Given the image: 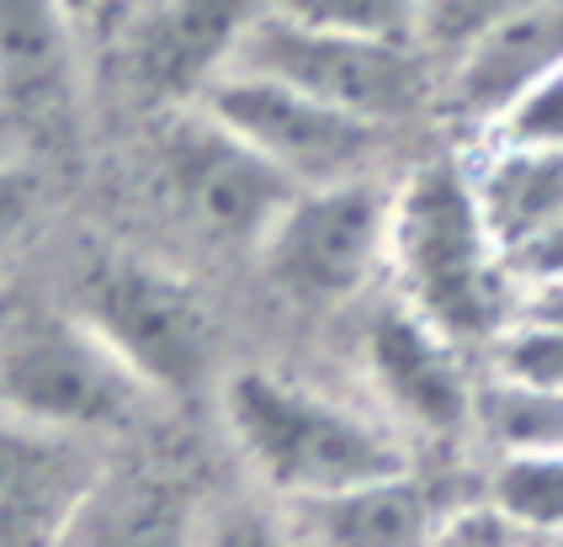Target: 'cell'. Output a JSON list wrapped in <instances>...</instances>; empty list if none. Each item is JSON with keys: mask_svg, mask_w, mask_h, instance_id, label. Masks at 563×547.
<instances>
[{"mask_svg": "<svg viewBox=\"0 0 563 547\" xmlns=\"http://www.w3.org/2000/svg\"><path fill=\"white\" fill-rule=\"evenodd\" d=\"M37 197H43V187L27 165H0V266L27 239L32 219H37Z\"/></svg>", "mask_w": 563, "mask_h": 547, "instance_id": "cb8c5ba5", "label": "cell"}, {"mask_svg": "<svg viewBox=\"0 0 563 547\" xmlns=\"http://www.w3.org/2000/svg\"><path fill=\"white\" fill-rule=\"evenodd\" d=\"M489 511L521 537H563V451H500Z\"/></svg>", "mask_w": 563, "mask_h": 547, "instance_id": "e0dca14e", "label": "cell"}, {"mask_svg": "<svg viewBox=\"0 0 563 547\" xmlns=\"http://www.w3.org/2000/svg\"><path fill=\"white\" fill-rule=\"evenodd\" d=\"M197 107L208 118H219L240 144H251L255 155L272 165L282 181H292L298 192L373 176L383 138H388L383 123L351 118L341 107H324V101L303 97L292 86L240 75V69H223Z\"/></svg>", "mask_w": 563, "mask_h": 547, "instance_id": "52a82bcc", "label": "cell"}, {"mask_svg": "<svg viewBox=\"0 0 563 547\" xmlns=\"http://www.w3.org/2000/svg\"><path fill=\"white\" fill-rule=\"evenodd\" d=\"M510 324L563 330V277H548V282H527V288H516V320Z\"/></svg>", "mask_w": 563, "mask_h": 547, "instance_id": "484cf974", "label": "cell"}, {"mask_svg": "<svg viewBox=\"0 0 563 547\" xmlns=\"http://www.w3.org/2000/svg\"><path fill=\"white\" fill-rule=\"evenodd\" d=\"M229 69L292 86L303 97L341 107L351 118L383 123V129L405 123L409 112H420V101L431 97V59L415 43L309 27V22L277 16L266 5L240 33Z\"/></svg>", "mask_w": 563, "mask_h": 547, "instance_id": "3957f363", "label": "cell"}, {"mask_svg": "<svg viewBox=\"0 0 563 547\" xmlns=\"http://www.w3.org/2000/svg\"><path fill=\"white\" fill-rule=\"evenodd\" d=\"M489 378L532 393H563V330L510 324L489 346Z\"/></svg>", "mask_w": 563, "mask_h": 547, "instance_id": "ffe728a7", "label": "cell"}, {"mask_svg": "<svg viewBox=\"0 0 563 547\" xmlns=\"http://www.w3.org/2000/svg\"><path fill=\"white\" fill-rule=\"evenodd\" d=\"M362 372L373 383L383 420L399 436H426V442H452L468 425H478V393L468 351L446 341L437 324L409 314L399 298L373 309L362 330Z\"/></svg>", "mask_w": 563, "mask_h": 547, "instance_id": "9c48e42d", "label": "cell"}, {"mask_svg": "<svg viewBox=\"0 0 563 547\" xmlns=\"http://www.w3.org/2000/svg\"><path fill=\"white\" fill-rule=\"evenodd\" d=\"M394 298L463 351L495 346L516 320V277L478 208L463 155H431L388 192Z\"/></svg>", "mask_w": 563, "mask_h": 547, "instance_id": "6da1fadb", "label": "cell"}, {"mask_svg": "<svg viewBox=\"0 0 563 547\" xmlns=\"http://www.w3.org/2000/svg\"><path fill=\"white\" fill-rule=\"evenodd\" d=\"M484 138H505V144H532V149H563V65L537 80L527 97L505 112Z\"/></svg>", "mask_w": 563, "mask_h": 547, "instance_id": "7402d4cb", "label": "cell"}, {"mask_svg": "<svg viewBox=\"0 0 563 547\" xmlns=\"http://www.w3.org/2000/svg\"><path fill=\"white\" fill-rule=\"evenodd\" d=\"M298 511L319 547H431L452 526L457 505H446L441 489H431L415 468H399Z\"/></svg>", "mask_w": 563, "mask_h": 547, "instance_id": "4fadbf2b", "label": "cell"}, {"mask_svg": "<svg viewBox=\"0 0 563 547\" xmlns=\"http://www.w3.org/2000/svg\"><path fill=\"white\" fill-rule=\"evenodd\" d=\"M75 320L91 324L155 399L191 393L208 378L213 320L197 288L165 266H150L139 256L101 260L80 288Z\"/></svg>", "mask_w": 563, "mask_h": 547, "instance_id": "8992f818", "label": "cell"}, {"mask_svg": "<svg viewBox=\"0 0 563 547\" xmlns=\"http://www.w3.org/2000/svg\"><path fill=\"white\" fill-rule=\"evenodd\" d=\"M527 0H420V22H415V43L431 65H446L468 48L478 33H489L500 16H510Z\"/></svg>", "mask_w": 563, "mask_h": 547, "instance_id": "44dd1931", "label": "cell"}, {"mask_svg": "<svg viewBox=\"0 0 563 547\" xmlns=\"http://www.w3.org/2000/svg\"><path fill=\"white\" fill-rule=\"evenodd\" d=\"M563 65V0H527L441 65L446 112L489 133L516 101Z\"/></svg>", "mask_w": 563, "mask_h": 547, "instance_id": "7c38bea8", "label": "cell"}, {"mask_svg": "<svg viewBox=\"0 0 563 547\" xmlns=\"http://www.w3.org/2000/svg\"><path fill=\"white\" fill-rule=\"evenodd\" d=\"M191 537L197 515H187V500L170 483H112L101 473L64 547H191Z\"/></svg>", "mask_w": 563, "mask_h": 547, "instance_id": "2e32d148", "label": "cell"}, {"mask_svg": "<svg viewBox=\"0 0 563 547\" xmlns=\"http://www.w3.org/2000/svg\"><path fill=\"white\" fill-rule=\"evenodd\" d=\"M0 97L27 118H59L75 97L64 0H0Z\"/></svg>", "mask_w": 563, "mask_h": 547, "instance_id": "9a60e30c", "label": "cell"}, {"mask_svg": "<svg viewBox=\"0 0 563 547\" xmlns=\"http://www.w3.org/2000/svg\"><path fill=\"white\" fill-rule=\"evenodd\" d=\"M261 0H150L128 22L123 65L133 86L150 101H181L191 107L219 80L234 43L251 27Z\"/></svg>", "mask_w": 563, "mask_h": 547, "instance_id": "8fae6325", "label": "cell"}, {"mask_svg": "<svg viewBox=\"0 0 563 547\" xmlns=\"http://www.w3.org/2000/svg\"><path fill=\"white\" fill-rule=\"evenodd\" d=\"M548 547H563V537H548Z\"/></svg>", "mask_w": 563, "mask_h": 547, "instance_id": "83f0119b", "label": "cell"}, {"mask_svg": "<svg viewBox=\"0 0 563 547\" xmlns=\"http://www.w3.org/2000/svg\"><path fill=\"white\" fill-rule=\"evenodd\" d=\"M388 192L373 176L292 192L255 245L266 282L309 309L362 298L388 266Z\"/></svg>", "mask_w": 563, "mask_h": 547, "instance_id": "5b68a950", "label": "cell"}, {"mask_svg": "<svg viewBox=\"0 0 563 547\" xmlns=\"http://www.w3.org/2000/svg\"><path fill=\"white\" fill-rule=\"evenodd\" d=\"M191 547H292L272 515L251 511V505H223V511L197 521Z\"/></svg>", "mask_w": 563, "mask_h": 547, "instance_id": "603a6c76", "label": "cell"}, {"mask_svg": "<svg viewBox=\"0 0 563 547\" xmlns=\"http://www.w3.org/2000/svg\"><path fill=\"white\" fill-rule=\"evenodd\" d=\"M96 483V442L0 410V547H64Z\"/></svg>", "mask_w": 563, "mask_h": 547, "instance_id": "30bf717a", "label": "cell"}, {"mask_svg": "<svg viewBox=\"0 0 563 547\" xmlns=\"http://www.w3.org/2000/svg\"><path fill=\"white\" fill-rule=\"evenodd\" d=\"M159 181H165L170 208L197 234L219 245H245V250L261 245V234L287 208V197L298 192L202 107H191L170 123L159 144Z\"/></svg>", "mask_w": 563, "mask_h": 547, "instance_id": "ba28073f", "label": "cell"}, {"mask_svg": "<svg viewBox=\"0 0 563 547\" xmlns=\"http://www.w3.org/2000/svg\"><path fill=\"white\" fill-rule=\"evenodd\" d=\"M478 425L500 451H563V393L484 383L478 393Z\"/></svg>", "mask_w": 563, "mask_h": 547, "instance_id": "ac0fdd59", "label": "cell"}, {"mask_svg": "<svg viewBox=\"0 0 563 547\" xmlns=\"http://www.w3.org/2000/svg\"><path fill=\"white\" fill-rule=\"evenodd\" d=\"M128 0H64V11L75 16V11H86V16H107V11H118Z\"/></svg>", "mask_w": 563, "mask_h": 547, "instance_id": "4316f807", "label": "cell"}, {"mask_svg": "<svg viewBox=\"0 0 563 547\" xmlns=\"http://www.w3.org/2000/svg\"><path fill=\"white\" fill-rule=\"evenodd\" d=\"M431 547H521V532H510L500 515L484 505V511H457L452 526Z\"/></svg>", "mask_w": 563, "mask_h": 547, "instance_id": "d4e9b609", "label": "cell"}, {"mask_svg": "<svg viewBox=\"0 0 563 547\" xmlns=\"http://www.w3.org/2000/svg\"><path fill=\"white\" fill-rule=\"evenodd\" d=\"M468 176L478 208L500 239L505 266L516 250H527L532 239L563 224V149L484 138V149L468 160Z\"/></svg>", "mask_w": 563, "mask_h": 547, "instance_id": "5bb4252c", "label": "cell"}, {"mask_svg": "<svg viewBox=\"0 0 563 547\" xmlns=\"http://www.w3.org/2000/svg\"><path fill=\"white\" fill-rule=\"evenodd\" d=\"M261 5L292 22H309V27L394 37V43H415V22H420V0H261Z\"/></svg>", "mask_w": 563, "mask_h": 547, "instance_id": "d6986e66", "label": "cell"}, {"mask_svg": "<svg viewBox=\"0 0 563 547\" xmlns=\"http://www.w3.org/2000/svg\"><path fill=\"white\" fill-rule=\"evenodd\" d=\"M219 404L251 473L292 505H313L409 468V442L383 415L266 367L229 372Z\"/></svg>", "mask_w": 563, "mask_h": 547, "instance_id": "7a4b0ae2", "label": "cell"}, {"mask_svg": "<svg viewBox=\"0 0 563 547\" xmlns=\"http://www.w3.org/2000/svg\"><path fill=\"white\" fill-rule=\"evenodd\" d=\"M155 393L86 320H32L0 351V410L80 442L118 436L150 415Z\"/></svg>", "mask_w": 563, "mask_h": 547, "instance_id": "277c9868", "label": "cell"}]
</instances>
